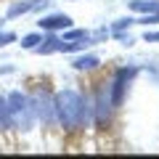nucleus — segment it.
Segmentation results:
<instances>
[{"mask_svg": "<svg viewBox=\"0 0 159 159\" xmlns=\"http://www.w3.org/2000/svg\"><path fill=\"white\" fill-rule=\"evenodd\" d=\"M53 109H56V117L64 127L74 130V127H82L90 122L93 114V103L88 96H80L77 90H61L53 96Z\"/></svg>", "mask_w": 159, "mask_h": 159, "instance_id": "1", "label": "nucleus"}, {"mask_svg": "<svg viewBox=\"0 0 159 159\" xmlns=\"http://www.w3.org/2000/svg\"><path fill=\"white\" fill-rule=\"evenodd\" d=\"M8 101V114H11V125L21 127V130H29L34 122V106H32V98L24 96V93H11L6 96Z\"/></svg>", "mask_w": 159, "mask_h": 159, "instance_id": "2", "label": "nucleus"}, {"mask_svg": "<svg viewBox=\"0 0 159 159\" xmlns=\"http://www.w3.org/2000/svg\"><path fill=\"white\" fill-rule=\"evenodd\" d=\"M138 74V69L135 66H122V69H117V74H114V80L109 82V93H111V103L114 106H122V101H125V93H127V88H130V82H133V77Z\"/></svg>", "mask_w": 159, "mask_h": 159, "instance_id": "3", "label": "nucleus"}, {"mask_svg": "<svg viewBox=\"0 0 159 159\" xmlns=\"http://www.w3.org/2000/svg\"><path fill=\"white\" fill-rule=\"evenodd\" d=\"M111 93H109V82H101L96 88V101H93V111H96V122L98 125H106L109 117H111Z\"/></svg>", "mask_w": 159, "mask_h": 159, "instance_id": "4", "label": "nucleus"}, {"mask_svg": "<svg viewBox=\"0 0 159 159\" xmlns=\"http://www.w3.org/2000/svg\"><path fill=\"white\" fill-rule=\"evenodd\" d=\"M32 106H34V117H40L43 122L53 125L56 109H53V98H48V93H34L32 96Z\"/></svg>", "mask_w": 159, "mask_h": 159, "instance_id": "5", "label": "nucleus"}, {"mask_svg": "<svg viewBox=\"0 0 159 159\" xmlns=\"http://www.w3.org/2000/svg\"><path fill=\"white\" fill-rule=\"evenodd\" d=\"M40 29L43 32H58V29H69L72 27V16H66V13H51V16L40 19Z\"/></svg>", "mask_w": 159, "mask_h": 159, "instance_id": "6", "label": "nucleus"}, {"mask_svg": "<svg viewBox=\"0 0 159 159\" xmlns=\"http://www.w3.org/2000/svg\"><path fill=\"white\" fill-rule=\"evenodd\" d=\"M45 3H48V0H27V3H16V6L8 8V16H21V13H29V11H34V8L45 6Z\"/></svg>", "mask_w": 159, "mask_h": 159, "instance_id": "7", "label": "nucleus"}, {"mask_svg": "<svg viewBox=\"0 0 159 159\" xmlns=\"http://www.w3.org/2000/svg\"><path fill=\"white\" fill-rule=\"evenodd\" d=\"M130 8L135 13H157L159 11V0H133Z\"/></svg>", "mask_w": 159, "mask_h": 159, "instance_id": "8", "label": "nucleus"}, {"mask_svg": "<svg viewBox=\"0 0 159 159\" xmlns=\"http://www.w3.org/2000/svg\"><path fill=\"white\" fill-rule=\"evenodd\" d=\"M58 45H61V40H58L56 34H51V37H45V40H43V45H37L34 51H37V53H53V51H58Z\"/></svg>", "mask_w": 159, "mask_h": 159, "instance_id": "9", "label": "nucleus"}, {"mask_svg": "<svg viewBox=\"0 0 159 159\" xmlns=\"http://www.w3.org/2000/svg\"><path fill=\"white\" fill-rule=\"evenodd\" d=\"M98 58L96 56H80V58H74V69H80V72H85V69H96L98 66Z\"/></svg>", "mask_w": 159, "mask_h": 159, "instance_id": "10", "label": "nucleus"}, {"mask_svg": "<svg viewBox=\"0 0 159 159\" xmlns=\"http://www.w3.org/2000/svg\"><path fill=\"white\" fill-rule=\"evenodd\" d=\"M11 127V114H8V101L6 96H0V130Z\"/></svg>", "mask_w": 159, "mask_h": 159, "instance_id": "11", "label": "nucleus"}, {"mask_svg": "<svg viewBox=\"0 0 159 159\" xmlns=\"http://www.w3.org/2000/svg\"><path fill=\"white\" fill-rule=\"evenodd\" d=\"M43 43V34L40 32H34V34H27V37L21 40V48H27V51H34V48Z\"/></svg>", "mask_w": 159, "mask_h": 159, "instance_id": "12", "label": "nucleus"}, {"mask_svg": "<svg viewBox=\"0 0 159 159\" xmlns=\"http://www.w3.org/2000/svg\"><path fill=\"white\" fill-rule=\"evenodd\" d=\"M13 40H16L13 32H0V45H8V43H13Z\"/></svg>", "mask_w": 159, "mask_h": 159, "instance_id": "13", "label": "nucleus"}, {"mask_svg": "<svg viewBox=\"0 0 159 159\" xmlns=\"http://www.w3.org/2000/svg\"><path fill=\"white\" fill-rule=\"evenodd\" d=\"M143 40H146V43H159V32H146Z\"/></svg>", "mask_w": 159, "mask_h": 159, "instance_id": "14", "label": "nucleus"}]
</instances>
